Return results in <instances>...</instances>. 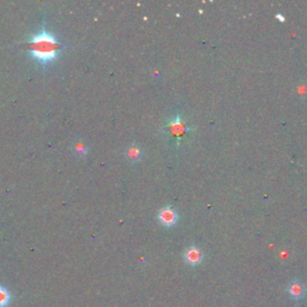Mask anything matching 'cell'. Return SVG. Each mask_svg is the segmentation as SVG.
I'll return each mask as SVG.
<instances>
[{
    "label": "cell",
    "instance_id": "6da1fadb",
    "mask_svg": "<svg viewBox=\"0 0 307 307\" xmlns=\"http://www.w3.org/2000/svg\"><path fill=\"white\" fill-rule=\"evenodd\" d=\"M26 47L31 59L44 68L57 62L63 52L62 42L44 24L26 42Z\"/></svg>",
    "mask_w": 307,
    "mask_h": 307
},
{
    "label": "cell",
    "instance_id": "7a4b0ae2",
    "mask_svg": "<svg viewBox=\"0 0 307 307\" xmlns=\"http://www.w3.org/2000/svg\"><path fill=\"white\" fill-rule=\"evenodd\" d=\"M163 131L168 136L169 141L173 142L175 145H179L181 139L191 131V128L185 123L181 115L174 114L168 119L167 124L163 126Z\"/></svg>",
    "mask_w": 307,
    "mask_h": 307
},
{
    "label": "cell",
    "instance_id": "3957f363",
    "mask_svg": "<svg viewBox=\"0 0 307 307\" xmlns=\"http://www.w3.org/2000/svg\"><path fill=\"white\" fill-rule=\"evenodd\" d=\"M157 219L158 222H160L162 226L169 228V227L175 226L176 222H178L179 219V215L171 205H166L163 206L162 209H160V211H158L157 214Z\"/></svg>",
    "mask_w": 307,
    "mask_h": 307
},
{
    "label": "cell",
    "instance_id": "277c9868",
    "mask_svg": "<svg viewBox=\"0 0 307 307\" xmlns=\"http://www.w3.org/2000/svg\"><path fill=\"white\" fill-rule=\"evenodd\" d=\"M184 259L190 266H197L204 259V255H203L202 250L197 246H190L185 250L184 252Z\"/></svg>",
    "mask_w": 307,
    "mask_h": 307
},
{
    "label": "cell",
    "instance_id": "5b68a950",
    "mask_svg": "<svg viewBox=\"0 0 307 307\" xmlns=\"http://www.w3.org/2000/svg\"><path fill=\"white\" fill-rule=\"evenodd\" d=\"M287 293H288V295L290 296V299H293V300H295V301H299L305 296L306 287L303 282L299 281V280H295V281H292L289 285H288Z\"/></svg>",
    "mask_w": 307,
    "mask_h": 307
},
{
    "label": "cell",
    "instance_id": "8992f818",
    "mask_svg": "<svg viewBox=\"0 0 307 307\" xmlns=\"http://www.w3.org/2000/svg\"><path fill=\"white\" fill-rule=\"evenodd\" d=\"M143 155H144V154H143V149L138 144H130L129 147L126 148L125 153H124V156H125L126 160L131 163L141 162Z\"/></svg>",
    "mask_w": 307,
    "mask_h": 307
},
{
    "label": "cell",
    "instance_id": "52a82bcc",
    "mask_svg": "<svg viewBox=\"0 0 307 307\" xmlns=\"http://www.w3.org/2000/svg\"><path fill=\"white\" fill-rule=\"evenodd\" d=\"M72 152L75 155L78 157H84V156L88 155L89 153V147L86 142L82 141V139H76L72 143Z\"/></svg>",
    "mask_w": 307,
    "mask_h": 307
},
{
    "label": "cell",
    "instance_id": "ba28073f",
    "mask_svg": "<svg viewBox=\"0 0 307 307\" xmlns=\"http://www.w3.org/2000/svg\"><path fill=\"white\" fill-rule=\"evenodd\" d=\"M11 293L9 292L7 288L0 285V307H7L10 301H11Z\"/></svg>",
    "mask_w": 307,
    "mask_h": 307
},
{
    "label": "cell",
    "instance_id": "9c48e42d",
    "mask_svg": "<svg viewBox=\"0 0 307 307\" xmlns=\"http://www.w3.org/2000/svg\"><path fill=\"white\" fill-rule=\"evenodd\" d=\"M276 18H279V21H281V22L285 21V17H283V16H281V15H276Z\"/></svg>",
    "mask_w": 307,
    "mask_h": 307
}]
</instances>
